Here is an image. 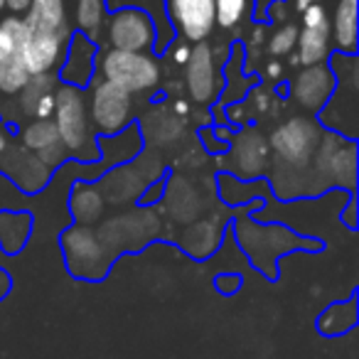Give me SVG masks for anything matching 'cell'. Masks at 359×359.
Instances as JSON below:
<instances>
[{
    "label": "cell",
    "instance_id": "cell-18",
    "mask_svg": "<svg viewBox=\"0 0 359 359\" xmlns=\"http://www.w3.org/2000/svg\"><path fill=\"white\" fill-rule=\"evenodd\" d=\"M94 42L86 35L69 37V50H67V62L62 67V76L72 86H86L91 81V69H94Z\"/></svg>",
    "mask_w": 359,
    "mask_h": 359
},
{
    "label": "cell",
    "instance_id": "cell-34",
    "mask_svg": "<svg viewBox=\"0 0 359 359\" xmlns=\"http://www.w3.org/2000/svg\"><path fill=\"white\" fill-rule=\"evenodd\" d=\"M280 74H283V69H280L278 62H271V65H269V76H280Z\"/></svg>",
    "mask_w": 359,
    "mask_h": 359
},
{
    "label": "cell",
    "instance_id": "cell-14",
    "mask_svg": "<svg viewBox=\"0 0 359 359\" xmlns=\"http://www.w3.org/2000/svg\"><path fill=\"white\" fill-rule=\"evenodd\" d=\"M22 148L35 153L37 158L42 160L45 165L55 168L65 160L67 150L60 140V130H57L55 121L52 118H37L22 130Z\"/></svg>",
    "mask_w": 359,
    "mask_h": 359
},
{
    "label": "cell",
    "instance_id": "cell-8",
    "mask_svg": "<svg viewBox=\"0 0 359 359\" xmlns=\"http://www.w3.org/2000/svg\"><path fill=\"white\" fill-rule=\"evenodd\" d=\"M313 160L318 163V172H323L325 180L344 187H354V180H357V148H354L352 140L327 135L325 140H320Z\"/></svg>",
    "mask_w": 359,
    "mask_h": 359
},
{
    "label": "cell",
    "instance_id": "cell-4",
    "mask_svg": "<svg viewBox=\"0 0 359 359\" xmlns=\"http://www.w3.org/2000/svg\"><path fill=\"white\" fill-rule=\"evenodd\" d=\"M86 109H89L91 128L104 135H116L128 128L133 118V94L106 79L94 81Z\"/></svg>",
    "mask_w": 359,
    "mask_h": 359
},
{
    "label": "cell",
    "instance_id": "cell-33",
    "mask_svg": "<svg viewBox=\"0 0 359 359\" xmlns=\"http://www.w3.org/2000/svg\"><path fill=\"white\" fill-rule=\"evenodd\" d=\"M8 288H11V276H8V271L0 269V298L8 293Z\"/></svg>",
    "mask_w": 359,
    "mask_h": 359
},
{
    "label": "cell",
    "instance_id": "cell-3",
    "mask_svg": "<svg viewBox=\"0 0 359 359\" xmlns=\"http://www.w3.org/2000/svg\"><path fill=\"white\" fill-rule=\"evenodd\" d=\"M62 249H65L67 269L76 278L99 280L104 278L111 264V254L106 244L89 229L86 224H76L62 234Z\"/></svg>",
    "mask_w": 359,
    "mask_h": 359
},
{
    "label": "cell",
    "instance_id": "cell-19",
    "mask_svg": "<svg viewBox=\"0 0 359 359\" xmlns=\"http://www.w3.org/2000/svg\"><path fill=\"white\" fill-rule=\"evenodd\" d=\"M330 35L344 55L357 52V0H339L330 20Z\"/></svg>",
    "mask_w": 359,
    "mask_h": 359
},
{
    "label": "cell",
    "instance_id": "cell-7",
    "mask_svg": "<svg viewBox=\"0 0 359 359\" xmlns=\"http://www.w3.org/2000/svg\"><path fill=\"white\" fill-rule=\"evenodd\" d=\"M175 30L187 42H205L217 27L215 0H165Z\"/></svg>",
    "mask_w": 359,
    "mask_h": 359
},
{
    "label": "cell",
    "instance_id": "cell-11",
    "mask_svg": "<svg viewBox=\"0 0 359 359\" xmlns=\"http://www.w3.org/2000/svg\"><path fill=\"white\" fill-rule=\"evenodd\" d=\"M65 37L52 35V32H37V30H27V37L20 47V62L25 65L27 74H50L57 65L62 62L67 47Z\"/></svg>",
    "mask_w": 359,
    "mask_h": 359
},
{
    "label": "cell",
    "instance_id": "cell-12",
    "mask_svg": "<svg viewBox=\"0 0 359 359\" xmlns=\"http://www.w3.org/2000/svg\"><path fill=\"white\" fill-rule=\"evenodd\" d=\"M334 91V74L327 65H310L295 76L293 81V99L303 109L320 111L327 106Z\"/></svg>",
    "mask_w": 359,
    "mask_h": 359
},
{
    "label": "cell",
    "instance_id": "cell-26",
    "mask_svg": "<svg viewBox=\"0 0 359 359\" xmlns=\"http://www.w3.org/2000/svg\"><path fill=\"white\" fill-rule=\"evenodd\" d=\"M27 79H30V74H27L20 57L0 62V91L3 94H20L22 86L27 84Z\"/></svg>",
    "mask_w": 359,
    "mask_h": 359
},
{
    "label": "cell",
    "instance_id": "cell-28",
    "mask_svg": "<svg viewBox=\"0 0 359 359\" xmlns=\"http://www.w3.org/2000/svg\"><path fill=\"white\" fill-rule=\"evenodd\" d=\"M295 42H298V27L295 25H283L280 30H276L269 40V52L273 57H285L295 50Z\"/></svg>",
    "mask_w": 359,
    "mask_h": 359
},
{
    "label": "cell",
    "instance_id": "cell-24",
    "mask_svg": "<svg viewBox=\"0 0 359 359\" xmlns=\"http://www.w3.org/2000/svg\"><path fill=\"white\" fill-rule=\"evenodd\" d=\"M30 234L27 215H0V246L6 251H20Z\"/></svg>",
    "mask_w": 359,
    "mask_h": 359
},
{
    "label": "cell",
    "instance_id": "cell-9",
    "mask_svg": "<svg viewBox=\"0 0 359 359\" xmlns=\"http://www.w3.org/2000/svg\"><path fill=\"white\" fill-rule=\"evenodd\" d=\"M330 15L325 6H310L303 11V32L298 35V62L305 67L325 65L330 55Z\"/></svg>",
    "mask_w": 359,
    "mask_h": 359
},
{
    "label": "cell",
    "instance_id": "cell-25",
    "mask_svg": "<svg viewBox=\"0 0 359 359\" xmlns=\"http://www.w3.org/2000/svg\"><path fill=\"white\" fill-rule=\"evenodd\" d=\"M182 244L190 254H195L197 259L207 256L217 246V226L212 222H197L182 236Z\"/></svg>",
    "mask_w": 359,
    "mask_h": 359
},
{
    "label": "cell",
    "instance_id": "cell-36",
    "mask_svg": "<svg viewBox=\"0 0 359 359\" xmlns=\"http://www.w3.org/2000/svg\"><path fill=\"white\" fill-rule=\"evenodd\" d=\"M3 11H6V0H0V15H3Z\"/></svg>",
    "mask_w": 359,
    "mask_h": 359
},
{
    "label": "cell",
    "instance_id": "cell-35",
    "mask_svg": "<svg viewBox=\"0 0 359 359\" xmlns=\"http://www.w3.org/2000/svg\"><path fill=\"white\" fill-rule=\"evenodd\" d=\"M6 148H8V135L0 130V153H6Z\"/></svg>",
    "mask_w": 359,
    "mask_h": 359
},
{
    "label": "cell",
    "instance_id": "cell-6",
    "mask_svg": "<svg viewBox=\"0 0 359 359\" xmlns=\"http://www.w3.org/2000/svg\"><path fill=\"white\" fill-rule=\"evenodd\" d=\"M106 37L111 50L121 52H148L155 42V25L150 15L135 8H126L109 18Z\"/></svg>",
    "mask_w": 359,
    "mask_h": 359
},
{
    "label": "cell",
    "instance_id": "cell-21",
    "mask_svg": "<svg viewBox=\"0 0 359 359\" xmlns=\"http://www.w3.org/2000/svg\"><path fill=\"white\" fill-rule=\"evenodd\" d=\"M72 215L79 224H94L96 219L104 212V195H101L96 187H86V185H76L72 192Z\"/></svg>",
    "mask_w": 359,
    "mask_h": 359
},
{
    "label": "cell",
    "instance_id": "cell-27",
    "mask_svg": "<svg viewBox=\"0 0 359 359\" xmlns=\"http://www.w3.org/2000/svg\"><path fill=\"white\" fill-rule=\"evenodd\" d=\"M249 6L251 0H215V22L224 30H231L241 22Z\"/></svg>",
    "mask_w": 359,
    "mask_h": 359
},
{
    "label": "cell",
    "instance_id": "cell-23",
    "mask_svg": "<svg viewBox=\"0 0 359 359\" xmlns=\"http://www.w3.org/2000/svg\"><path fill=\"white\" fill-rule=\"evenodd\" d=\"M27 37V25L22 18L8 15L0 20V62L20 55V47Z\"/></svg>",
    "mask_w": 359,
    "mask_h": 359
},
{
    "label": "cell",
    "instance_id": "cell-32",
    "mask_svg": "<svg viewBox=\"0 0 359 359\" xmlns=\"http://www.w3.org/2000/svg\"><path fill=\"white\" fill-rule=\"evenodd\" d=\"M293 3V8L298 13H303L305 8H310V6H323V0H290Z\"/></svg>",
    "mask_w": 359,
    "mask_h": 359
},
{
    "label": "cell",
    "instance_id": "cell-17",
    "mask_svg": "<svg viewBox=\"0 0 359 359\" xmlns=\"http://www.w3.org/2000/svg\"><path fill=\"white\" fill-rule=\"evenodd\" d=\"M27 30L52 32L65 40H69V13L67 0H32L25 11Z\"/></svg>",
    "mask_w": 359,
    "mask_h": 359
},
{
    "label": "cell",
    "instance_id": "cell-1",
    "mask_svg": "<svg viewBox=\"0 0 359 359\" xmlns=\"http://www.w3.org/2000/svg\"><path fill=\"white\" fill-rule=\"evenodd\" d=\"M55 126L60 130V140L65 145L67 153L76 155L81 160H94L96 158V145H94V128L89 121V109H86V99L79 91V86L60 84L55 96Z\"/></svg>",
    "mask_w": 359,
    "mask_h": 359
},
{
    "label": "cell",
    "instance_id": "cell-2",
    "mask_svg": "<svg viewBox=\"0 0 359 359\" xmlns=\"http://www.w3.org/2000/svg\"><path fill=\"white\" fill-rule=\"evenodd\" d=\"M101 76L128 94H148L160 84V65L148 52L109 50L99 60Z\"/></svg>",
    "mask_w": 359,
    "mask_h": 359
},
{
    "label": "cell",
    "instance_id": "cell-15",
    "mask_svg": "<svg viewBox=\"0 0 359 359\" xmlns=\"http://www.w3.org/2000/svg\"><path fill=\"white\" fill-rule=\"evenodd\" d=\"M6 170L13 180H15L18 185L27 192H37L47 185V180H50L52 168L45 165L35 153L20 148H6Z\"/></svg>",
    "mask_w": 359,
    "mask_h": 359
},
{
    "label": "cell",
    "instance_id": "cell-20",
    "mask_svg": "<svg viewBox=\"0 0 359 359\" xmlns=\"http://www.w3.org/2000/svg\"><path fill=\"white\" fill-rule=\"evenodd\" d=\"M74 25L86 35L91 42L99 40L106 22V6L104 0H74Z\"/></svg>",
    "mask_w": 359,
    "mask_h": 359
},
{
    "label": "cell",
    "instance_id": "cell-16",
    "mask_svg": "<svg viewBox=\"0 0 359 359\" xmlns=\"http://www.w3.org/2000/svg\"><path fill=\"white\" fill-rule=\"evenodd\" d=\"M57 76L52 74H35L27 79L20 91V111L30 118H52L55 114V96H57Z\"/></svg>",
    "mask_w": 359,
    "mask_h": 359
},
{
    "label": "cell",
    "instance_id": "cell-29",
    "mask_svg": "<svg viewBox=\"0 0 359 359\" xmlns=\"http://www.w3.org/2000/svg\"><path fill=\"white\" fill-rule=\"evenodd\" d=\"M190 45H185V42H177V45L172 47V62L175 65H185L187 57H190Z\"/></svg>",
    "mask_w": 359,
    "mask_h": 359
},
{
    "label": "cell",
    "instance_id": "cell-30",
    "mask_svg": "<svg viewBox=\"0 0 359 359\" xmlns=\"http://www.w3.org/2000/svg\"><path fill=\"white\" fill-rule=\"evenodd\" d=\"M239 283H241L239 276H219V280H217V288L226 290V293H231V290H234Z\"/></svg>",
    "mask_w": 359,
    "mask_h": 359
},
{
    "label": "cell",
    "instance_id": "cell-13",
    "mask_svg": "<svg viewBox=\"0 0 359 359\" xmlns=\"http://www.w3.org/2000/svg\"><path fill=\"white\" fill-rule=\"evenodd\" d=\"M269 140L256 130H244L231 145L229 165L241 177H256L269 165Z\"/></svg>",
    "mask_w": 359,
    "mask_h": 359
},
{
    "label": "cell",
    "instance_id": "cell-31",
    "mask_svg": "<svg viewBox=\"0 0 359 359\" xmlns=\"http://www.w3.org/2000/svg\"><path fill=\"white\" fill-rule=\"evenodd\" d=\"M32 0H6V8L11 13H15V15H20V13H25L27 8H30Z\"/></svg>",
    "mask_w": 359,
    "mask_h": 359
},
{
    "label": "cell",
    "instance_id": "cell-22",
    "mask_svg": "<svg viewBox=\"0 0 359 359\" xmlns=\"http://www.w3.org/2000/svg\"><path fill=\"white\" fill-rule=\"evenodd\" d=\"M143 130L153 143H172L180 133H182V121L180 116L170 114L165 109H155L145 116L143 121Z\"/></svg>",
    "mask_w": 359,
    "mask_h": 359
},
{
    "label": "cell",
    "instance_id": "cell-5",
    "mask_svg": "<svg viewBox=\"0 0 359 359\" xmlns=\"http://www.w3.org/2000/svg\"><path fill=\"white\" fill-rule=\"evenodd\" d=\"M320 140H323L320 126L310 118L295 116V118H288L285 123H280L273 130V135L269 140V148H273L285 165H290L295 170H303L315 158V150H318Z\"/></svg>",
    "mask_w": 359,
    "mask_h": 359
},
{
    "label": "cell",
    "instance_id": "cell-10",
    "mask_svg": "<svg viewBox=\"0 0 359 359\" xmlns=\"http://www.w3.org/2000/svg\"><path fill=\"white\" fill-rule=\"evenodd\" d=\"M185 84L190 91L192 101L197 104H212L219 91V81H217V60L215 52L207 42H197L192 45L190 57L185 62Z\"/></svg>",
    "mask_w": 359,
    "mask_h": 359
}]
</instances>
